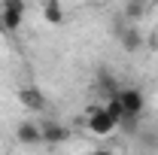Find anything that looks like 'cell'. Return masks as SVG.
Listing matches in <instances>:
<instances>
[{
	"label": "cell",
	"instance_id": "obj_1",
	"mask_svg": "<svg viewBox=\"0 0 158 155\" xmlns=\"http://www.w3.org/2000/svg\"><path fill=\"white\" fill-rule=\"evenodd\" d=\"M85 125H88V134H94V137H110V134L118 128V122L110 116L106 110H103V103L88 110V116H85Z\"/></svg>",
	"mask_w": 158,
	"mask_h": 155
},
{
	"label": "cell",
	"instance_id": "obj_2",
	"mask_svg": "<svg viewBox=\"0 0 158 155\" xmlns=\"http://www.w3.org/2000/svg\"><path fill=\"white\" fill-rule=\"evenodd\" d=\"M19 103L31 113V116L46 113V107H49L46 91H43V88H37V85H21V88H19Z\"/></svg>",
	"mask_w": 158,
	"mask_h": 155
},
{
	"label": "cell",
	"instance_id": "obj_3",
	"mask_svg": "<svg viewBox=\"0 0 158 155\" xmlns=\"http://www.w3.org/2000/svg\"><path fill=\"white\" fill-rule=\"evenodd\" d=\"M118 103H122V110H125L128 116H143V110H146V97H143V91L134 88V85L118 88Z\"/></svg>",
	"mask_w": 158,
	"mask_h": 155
},
{
	"label": "cell",
	"instance_id": "obj_4",
	"mask_svg": "<svg viewBox=\"0 0 158 155\" xmlns=\"http://www.w3.org/2000/svg\"><path fill=\"white\" fill-rule=\"evenodd\" d=\"M15 140H19L21 146H40L43 143V131H40V122L34 119H24L15 125Z\"/></svg>",
	"mask_w": 158,
	"mask_h": 155
},
{
	"label": "cell",
	"instance_id": "obj_5",
	"mask_svg": "<svg viewBox=\"0 0 158 155\" xmlns=\"http://www.w3.org/2000/svg\"><path fill=\"white\" fill-rule=\"evenodd\" d=\"M40 131H43V143H49V146H61V143L70 140V131H67L61 122H55V119L40 122Z\"/></svg>",
	"mask_w": 158,
	"mask_h": 155
},
{
	"label": "cell",
	"instance_id": "obj_6",
	"mask_svg": "<svg viewBox=\"0 0 158 155\" xmlns=\"http://www.w3.org/2000/svg\"><path fill=\"white\" fill-rule=\"evenodd\" d=\"M98 85L103 88V97H113V94H118V88H122V85H118V79L113 76V73H110L106 67H100V70H98Z\"/></svg>",
	"mask_w": 158,
	"mask_h": 155
},
{
	"label": "cell",
	"instance_id": "obj_7",
	"mask_svg": "<svg viewBox=\"0 0 158 155\" xmlns=\"http://www.w3.org/2000/svg\"><path fill=\"white\" fill-rule=\"evenodd\" d=\"M43 19H46V24H61V21H64V6H61V0H46V3H43Z\"/></svg>",
	"mask_w": 158,
	"mask_h": 155
},
{
	"label": "cell",
	"instance_id": "obj_8",
	"mask_svg": "<svg viewBox=\"0 0 158 155\" xmlns=\"http://www.w3.org/2000/svg\"><path fill=\"white\" fill-rule=\"evenodd\" d=\"M21 24H24V12H12V9H0V27L3 31H19Z\"/></svg>",
	"mask_w": 158,
	"mask_h": 155
},
{
	"label": "cell",
	"instance_id": "obj_9",
	"mask_svg": "<svg viewBox=\"0 0 158 155\" xmlns=\"http://www.w3.org/2000/svg\"><path fill=\"white\" fill-rule=\"evenodd\" d=\"M140 46H143V37H140V31L131 24L128 31H122V49L125 52H137Z\"/></svg>",
	"mask_w": 158,
	"mask_h": 155
},
{
	"label": "cell",
	"instance_id": "obj_10",
	"mask_svg": "<svg viewBox=\"0 0 158 155\" xmlns=\"http://www.w3.org/2000/svg\"><path fill=\"white\" fill-rule=\"evenodd\" d=\"M143 12H146V0H131V3L125 6V19L128 21H137Z\"/></svg>",
	"mask_w": 158,
	"mask_h": 155
},
{
	"label": "cell",
	"instance_id": "obj_11",
	"mask_svg": "<svg viewBox=\"0 0 158 155\" xmlns=\"http://www.w3.org/2000/svg\"><path fill=\"white\" fill-rule=\"evenodd\" d=\"M118 128H122L125 134H137V128H140V116H128V113H125V116L118 119Z\"/></svg>",
	"mask_w": 158,
	"mask_h": 155
},
{
	"label": "cell",
	"instance_id": "obj_12",
	"mask_svg": "<svg viewBox=\"0 0 158 155\" xmlns=\"http://www.w3.org/2000/svg\"><path fill=\"white\" fill-rule=\"evenodd\" d=\"M0 9H12V12H27V0H0Z\"/></svg>",
	"mask_w": 158,
	"mask_h": 155
},
{
	"label": "cell",
	"instance_id": "obj_13",
	"mask_svg": "<svg viewBox=\"0 0 158 155\" xmlns=\"http://www.w3.org/2000/svg\"><path fill=\"white\" fill-rule=\"evenodd\" d=\"M88 155H116L113 149H106V146H100V149H94V152H88Z\"/></svg>",
	"mask_w": 158,
	"mask_h": 155
},
{
	"label": "cell",
	"instance_id": "obj_14",
	"mask_svg": "<svg viewBox=\"0 0 158 155\" xmlns=\"http://www.w3.org/2000/svg\"><path fill=\"white\" fill-rule=\"evenodd\" d=\"M155 12H158V0H155Z\"/></svg>",
	"mask_w": 158,
	"mask_h": 155
}]
</instances>
